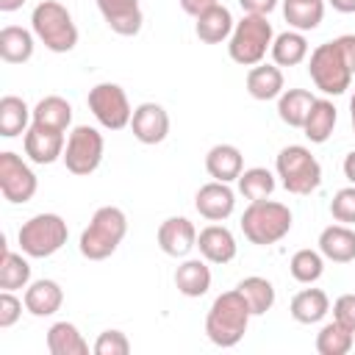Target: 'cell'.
Wrapping results in <instances>:
<instances>
[{
  "label": "cell",
  "instance_id": "1",
  "mask_svg": "<svg viewBox=\"0 0 355 355\" xmlns=\"http://www.w3.org/2000/svg\"><path fill=\"white\" fill-rule=\"evenodd\" d=\"M250 305L247 300L241 297L239 288L233 291H225L219 294L211 308H208V316H205V336L211 338V344L216 347H236L244 333H247V324H250Z\"/></svg>",
  "mask_w": 355,
  "mask_h": 355
},
{
  "label": "cell",
  "instance_id": "2",
  "mask_svg": "<svg viewBox=\"0 0 355 355\" xmlns=\"http://www.w3.org/2000/svg\"><path fill=\"white\" fill-rule=\"evenodd\" d=\"M128 233V216L122 208L116 205H103L94 211L89 227L80 233V241H78V250L83 258L89 261H103L108 255L116 252V247L122 244Z\"/></svg>",
  "mask_w": 355,
  "mask_h": 355
},
{
  "label": "cell",
  "instance_id": "3",
  "mask_svg": "<svg viewBox=\"0 0 355 355\" xmlns=\"http://www.w3.org/2000/svg\"><path fill=\"white\" fill-rule=\"evenodd\" d=\"M291 222H294V216H291L288 205L275 202V200L250 202L241 214L244 239L258 247H269V244H277L280 239H286L291 230Z\"/></svg>",
  "mask_w": 355,
  "mask_h": 355
},
{
  "label": "cell",
  "instance_id": "4",
  "mask_svg": "<svg viewBox=\"0 0 355 355\" xmlns=\"http://www.w3.org/2000/svg\"><path fill=\"white\" fill-rule=\"evenodd\" d=\"M31 28L50 53H69L78 44V25L58 0H42L31 14Z\"/></svg>",
  "mask_w": 355,
  "mask_h": 355
},
{
  "label": "cell",
  "instance_id": "5",
  "mask_svg": "<svg viewBox=\"0 0 355 355\" xmlns=\"http://www.w3.org/2000/svg\"><path fill=\"white\" fill-rule=\"evenodd\" d=\"M275 42V31L272 22L263 14H244L230 33L227 42V53L236 64L241 67H255L266 58V50H272Z\"/></svg>",
  "mask_w": 355,
  "mask_h": 355
},
{
  "label": "cell",
  "instance_id": "6",
  "mask_svg": "<svg viewBox=\"0 0 355 355\" xmlns=\"http://www.w3.org/2000/svg\"><path fill=\"white\" fill-rule=\"evenodd\" d=\"M275 172L288 194H311L322 183V166L302 144H288L275 158Z\"/></svg>",
  "mask_w": 355,
  "mask_h": 355
},
{
  "label": "cell",
  "instance_id": "7",
  "mask_svg": "<svg viewBox=\"0 0 355 355\" xmlns=\"http://www.w3.org/2000/svg\"><path fill=\"white\" fill-rule=\"evenodd\" d=\"M69 227L58 214H36L22 222L17 241L28 258H50L67 244Z\"/></svg>",
  "mask_w": 355,
  "mask_h": 355
},
{
  "label": "cell",
  "instance_id": "8",
  "mask_svg": "<svg viewBox=\"0 0 355 355\" xmlns=\"http://www.w3.org/2000/svg\"><path fill=\"white\" fill-rule=\"evenodd\" d=\"M308 75L313 80V86L322 92V94H344L352 83V69L347 67L336 39L333 42H324L319 44L313 53H311V61H308Z\"/></svg>",
  "mask_w": 355,
  "mask_h": 355
},
{
  "label": "cell",
  "instance_id": "9",
  "mask_svg": "<svg viewBox=\"0 0 355 355\" xmlns=\"http://www.w3.org/2000/svg\"><path fill=\"white\" fill-rule=\"evenodd\" d=\"M103 153H105L103 133L97 128H89V125H75L69 130V136H67L64 166H67V172H72L78 178L92 175L100 166Z\"/></svg>",
  "mask_w": 355,
  "mask_h": 355
},
{
  "label": "cell",
  "instance_id": "10",
  "mask_svg": "<svg viewBox=\"0 0 355 355\" xmlns=\"http://www.w3.org/2000/svg\"><path fill=\"white\" fill-rule=\"evenodd\" d=\"M89 111L94 114V119L105 128V130H122L130 125V116H133V108H130V100L125 94V89L119 83H97L89 89Z\"/></svg>",
  "mask_w": 355,
  "mask_h": 355
},
{
  "label": "cell",
  "instance_id": "11",
  "mask_svg": "<svg viewBox=\"0 0 355 355\" xmlns=\"http://www.w3.org/2000/svg\"><path fill=\"white\" fill-rule=\"evenodd\" d=\"M39 189L33 169L17 153H0V191L11 205L31 202Z\"/></svg>",
  "mask_w": 355,
  "mask_h": 355
},
{
  "label": "cell",
  "instance_id": "12",
  "mask_svg": "<svg viewBox=\"0 0 355 355\" xmlns=\"http://www.w3.org/2000/svg\"><path fill=\"white\" fill-rule=\"evenodd\" d=\"M22 144H25V155L33 164H53V161L64 158L67 136H64V130H55V128H44V125L31 122V128L22 136Z\"/></svg>",
  "mask_w": 355,
  "mask_h": 355
},
{
  "label": "cell",
  "instance_id": "13",
  "mask_svg": "<svg viewBox=\"0 0 355 355\" xmlns=\"http://www.w3.org/2000/svg\"><path fill=\"white\" fill-rule=\"evenodd\" d=\"M130 130L141 144H161L169 136V114L158 103H141L133 108Z\"/></svg>",
  "mask_w": 355,
  "mask_h": 355
},
{
  "label": "cell",
  "instance_id": "14",
  "mask_svg": "<svg viewBox=\"0 0 355 355\" xmlns=\"http://www.w3.org/2000/svg\"><path fill=\"white\" fill-rule=\"evenodd\" d=\"M194 208L208 222H225L236 211V194H233V189L227 183L211 180V183H205V186L197 189Z\"/></svg>",
  "mask_w": 355,
  "mask_h": 355
},
{
  "label": "cell",
  "instance_id": "15",
  "mask_svg": "<svg viewBox=\"0 0 355 355\" xmlns=\"http://www.w3.org/2000/svg\"><path fill=\"white\" fill-rule=\"evenodd\" d=\"M158 247L172 258H186L197 247V227L186 216H169L158 225Z\"/></svg>",
  "mask_w": 355,
  "mask_h": 355
},
{
  "label": "cell",
  "instance_id": "16",
  "mask_svg": "<svg viewBox=\"0 0 355 355\" xmlns=\"http://www.w3.org/2000/svg\"><path fill=\"white\" fill-rule=\"evenodd\" d=\"M97 8L105 25L119 36H136L144 25L139 0H97Z\"/></svg>",
  "mask_w": 355,
  "mask_h": 355
},
{
  "label": "cell",
  "instance_id": "17",
  "mask_svg": "<svg viewBox=\"0 0 355 355\" xmlns=\"http://www.w3.org/2000/svg\"><path fill=\"white\" fill-rule=\"evenodd\" d=\"M197 247H200V255L208 261V263H230L236 258V236L225 227V225H208L197 233Z\"/></svg>",
  "mask_w": 355,
  "mask_h": 355
},
{
  "label": "cell",
  "instance_id": "18",
  "mask_svg": "<svg viewBox=\"0 0 355 355\" xmlns=\"http://www.w3.org/2000/svg\"><path fill=\"white\" fill-rule=\"evenodd\" d=\"M25 311L33 313V316H53L61 305H64V288L50 280V277H42V280H33L28 283L25 288Z\"/></svg>",
  "mask_w": 355,
  "mask_h": 355
},
{
  "label": "cell",
  "instance_id": "19",
  "mask_svg": "<svg viewBox=\"0 0 355 355\" xmlns=\"http://www.w3.org/2000/svg\"><path fill=\"white\" fill-rule=\"evenodd\" d=\"M205 169L214 180H222V183L239 180V175L244 172V155L236 144H214L205 153Z\"/></svg>",
  "mask_w": 355,
  "mask_h": 355
},
{
  "label": "cell",
  "instance_id": "20",
  "mask_svg": "<svg viewBox=\"0 0 355 355\" xmlns=\"http://www.w3.org/2000/svg\"><path fill=\"white\" fill-rule=\"evenodd\" d=\"M319 252L327 261L336 263H349L355 261V230L349 225H327L319 233Z\"/></svg>",
  "mask_w": 355,
  "mask_h": 355
},
{
  "label": "cell",
  "instance_id": "21",
  "mask_svg": "<svg viewBox=\"0 0 355 355\" xmlns=\"http://www.w3.org/2000/svg\"><path fill=\"white\" fill-rule=\"evenodd\" d=\"M194 19H197L194 33H197V39L205 42V44H219V42L230 39L233 25H236L230 8H225L222 3H216V6L208 8V11H202V14L194 17Z\"/></svg>",
  "mask_w": 355,
  "mask_h": 355
},
{
  "label": "cell",
  "instance_id": "22",
  "mask_svg": "<svg viewBox=\"0 0 355 355\" xmlns=\"http://www.w3.org/2000/svg\"><path fill=\"white\" fill-rule=\"evenodd\" d=\"M283 72L277 64H255L247 72V92L255 100H275L283 94Z\"/></svg>",
  "mask_w": 355,
  "mask_h": 355
},
{
  "label": "cell",
  "instance_id": "23",
  "mask_svg": "<svg viewBox=\"0 0 355 355\" xmlns=\"http://www.w3.org/2000/svg\"><path fill=\"white\" fill-rule=\"evenodd\" d=\"M175 286L183 297H202L211 288V269L200 258H189L175 269Z\"/></svg>",
  "mask_w": 355,
  "mask_h": 355
},
{
  "label": "cell",
  "instance_id": "24",
  "mask_svg": "<svg viewBox=\"0 0 355 355\" xmlns=\"http://www.w3.org/2000/svg\"><path fill=\"white\" fill-rule=\"evenodd\" d=\"M33 36L36 33H31V31H25L19 25H6L0 31V58L6 64H25V61H31L33 47H36Z\"/></svg>",
  "mask_w": 355,
  "mask_h": 355
},
{
  "label": "cell",
  "instance_id": "25",
  "mask_svg": "<svg viewBox=\"0 0 355 355\" xmlns=\"http://www.w3.org/2000/svg\"><path fill=\"white\" fill-rule=\"evenodd\" d=\"M28 122H33V108H28V103L17 94H6L0 100V136L14 139L31 128Z\"/></svg>",
  "mask_w": 355,
  "mask_h": 355
},
{
  "label": "cell",
  "instance_id": "26",
  "mask_svg": "<svg viewBox=\"0 0 355 355\" xmlns=\"http://www.w3.org/2000/svg\"><path fill=\"white\" fill-rule=\"evenodd\" d=\"M288 311H291L294 322H300V324H316V322H322L327 316L330 300H327V294L322 288H302L300 294H294Z\"/></svg>",
  "mask_w": 355,
  "mask_h": 355
},
{
  "label": "cell",
  "instance_id": "27",
  "mask_svg": "<svg viewBox=\"0 0 355 355\" xmlns=\"http://www.w3.org/2000/svg\"><path fill=\"white\" fill-rule=\"evenodd\" d=\"M313 103H316V97L308 89H283V94L277 97V116L288 128H302Z\"/></svg>",
  "mask_w": 355,
  "mask_h": 355
},
{
  "label": "cell",
  "instance_id": "28",
  "mask_svg": "<svg viewBox=\"0 0 355 355\" xmlns=\"http://www.w3.org/2000/svg\"><path fill=\"white\" fill-rule=\"evenodd\" d=\"M47 349L50 355H89V344L83 333L72 322H55L47 330Z\"/></svg>",
  "mask_w": 355,
  "mask_h": 355
},
{
  "label": "cell",
  "instance_id": "29",
  "mask_svg": "<svg viewBox=\"0 0 355 355\" xmlns=\"http://www.w3.org/2000/svg\"><path fill=\"white\" fill-rule=\"evenodd\" d=\"M333 128H336V105L327 97H316V103L311 105V114H308V119L302 125L308 141L324 144L333 136Z\"/></svg>",
  "mask_w": 355,
  "mask_h": 355
},
{
  "label": "cell",
  "instance_id": "30",
  "mask_svg": "<svg viewBox=\"0 0 355 355\" xmlns=\"http://www.w3.org/2000/svg\"><path fill=\"white\" fill-rule=\"evenodd\" d=\"M269 53L277 67H297L308 58V39L302 36V31H283L275 36Z\"/></svg>",
  "mask_w": 355,
  "mask_h": 355
},
{
  "label": "cell",
  "instance_id": "31",
  "mask_svg": "<svg viewBox=\"0 0 355 355\" xmlns=\"http://www.w3.org/2000/svg\"><path fill=\"white\" fill-rule=\"evenodd\" d=\"M3 244V255H0V288L3 291H17V288H28L31 283V263L22 258V252H14Z\"/></svg>",
  "mask_w": 355,
  "mask_h": 355
},
{
  "label": "cell",
  "instance_id": "32",
  "mask_svg": "<svg viewBox=\"0 0 355 355\" xmlns=\"http://www.w3.org/2000/svg\"><path fill=\"white\" fill-rule=\"evenodd\" d=\"M33 122L67 133V128L72 122V105L58 94H47L33 105Z\"/></svg>",
  "mask_w": 355,
  "mask_h": 355
},
{
  "label": "cell",
  "instance_id": "33",
  "mask_svg": "<svg viewBox=\"0 0 355 355\" xmlns=\"http://www.w3.org/2000/svg\"><path fill=\"white\" fill-rule=\"evenodd\" d=\"M283 17L294 31H313L324 17V0H283Z\"/></svg>",
  "mask_w": 355,
  "mask_h": 355
},
{
  "label": "cell",
  "instance_id": "34",
  "mask_svg": "<svg viewBox=\"0 0 355 355\" xmlns=\"http://www.w3.org/2000/svg\"><path fill=\"white\" fill-rule=\"evenodd\" d=\"M277 180L266 166H250L239 175V191L244 194V200L258 202V200H269L275 191Z\"/></svg>",
  "mask_w": 355,
  "mask_h": 355
},
{
  "label": "cell",
  "instance_id": "35",
  "mask_svg": "<svg viewBox=\"0 0 355 355\" xmlns=\"http://www.w3.org/2000/svg\"><path fill=\"white\" fill-rule=\"evenodd\" d=\"M236 288H239V291H241V297L247 300V305H250V313H252V316H263V313L275 305V286H272L266 277H258V275L244 277Z\"/></svg>",
  "mask_w": 355,
  "mask_h": 355
},
{
  "label": "cell",
  "instance_id": "36",
  "mask_svg": "<svg viewBox=\"0 0 355 355\" xmlns=\"http://www.w3.org/2000/svg\"><path fill=\"white\" fill-rule=\"evenodd\" d=\"M352 341H355V333L333 319L316 333V352L319 355H347L352 349Z\"/></svg>",
  "mask_w": 355,
  "mask_h": 355
},
{
  "label": "cell",
  "instance_id": "37",
  "mask_svg": "<svg viewBox=\"0 0 355 355\" xmlns=\"http://www.w3.org/2000/svg\"><path fill=\"white\" fill-rule=\"evenodd\" d=\"M288 272L297 283H316L324 272V255L316 250H297L288 261Z\"/></svg>",
  "mask_w": 355,
  "mask_h": 355
},
{
  "label": "cell",
  "instance_id": "38",
  "mask_svg": "<svg viewBox=\"0 0 355 355\" xmlns=\"http://www.w3.org/2000/svg\"><path fill=\"white\" fill-rule=\"evenodd\" d=\"M330 214L336 222L341 225H352L355 222V186H344L333 194L330 200Z\"/></svg>",
  "mask_w": 355,
  "mask_h": 355
},
{
  "label": "cell",
  "instance_id": "39",
  "mask_svg": "<svg viewBox=\"0 0 355 355\" xmlns=\"http://www.w3.org/2000/svg\"><path fill=\"white\" fill-rule=\"evenodd\" d=\"M92 349H94V355H128L130 341L122 330H103Z\"/></svg>",
  "mask_w": 355,
  "mask_h": 355
},
{
  "label": "cell",
  "instance_id": "40",
  "mask_svg": "<svg viewBox=\"0 0 355 355\" xmlns=\"http://www.w3.org/2000/svg\"><path fill=\"white\" fill-rule=\"evenodd\" d=\"M22 305H25V300H17L14 291H3V294H0V327H3V330H6V327H14V324L19 322Z\"/></svg>",
  "mask_w": 355,
  "mask_h": 355
},
{
  "label": "cell",
  "instance_id": "41",
  "mask_svg": "<svg viewBox=\"0 0 355 355\" xmlns=\"http://www.w3.org/2000/svg\"><path fill=\"white\" fill-rule=\"evenodd\" d=\"M333 319L355 333V294H341L333 302Z\"/></svg>",
  "mask_w": 355,
  "mask_h": 355
},
{
  "label": "cell",
  "instance_id": "42",
  "mask_svg": "<svg viewBox=\"0 0 355 355\" xmlns=\"http://www.w3.org/2000/svg\"><path fill=\"white\" fill-rule=\"evenodd\" d=\"M336 44H338V50H341L347 67H349L352 75H355V33H344V36H338Z\"/></svg>",
  "mask_w": 355,
  "mask_h": 355
},
{
  "label": "cell",
  "instance_id": "43",
  "mask_svg": "<svg viewBox=\"0 0 355 355\" xmlns=\"http://www.w3.org/2000/svg\"><path fill=\"white\" fill-rule=\"evenodd\" d=\"M239 6L244 14H263L266 17L269 11H275L277 0H239Z\"/></svg>",
  "mask_w": 355,
  "mask_h": 355
},
{
  "label": "cell",
  "instance_id": "44",
  "mask_svg": "<svg viewBox=\"0 0 355 355\" xmlns=\"http://www.w3.org/2000/svg\"><path fill=\"white\" fill-rule=\"evenodd\" d=\"M178 3H180V8H183L186 14H191V17H200L202 11L214 8L219 0H178Z\"/></svg>",
  "mask_w": 355,
  "mask_h": 355
},
{
  "label": "cell",
  "instance_id": "45",
  "mask_svg": "<svg viewBox=\"0 0 355 355\" xmlns=\"http://www.w3.org/2000/svg\"><path fill=\"white\" fill-rule=\"evenodd\" d=\"M344 178L355 186V150H352V153H347V158H344Z\"/></svg>",
  "mask_w": 355,
  "mask_h": 355
},
{
  "label": "cell",
  "instance_id": "46",
  "mask_svg": "<svg viewBox=\"0 0 355 355\" xmlns=\"http://www.w3.org/2000/svg\"><path fill=\"white\" fill-rule=\"evenodd\" d=\"M327 3L341 14H355V0H327Z\"/></svg>",
  "mask_w": 355,
  "mask_h": 355
},
{
  "label": "cell",
  "instance_id": "47",
  "mask_svg": "<svg viewBox=\"0 0 355 355\" xmlns=\"http://www.w3.org/2000/svg\"><path fill=\"white\" fill-rule=\"evenodd\" d=\"M22 3L25 0H0V11H6V14L8 11H17V8H22Z\"/></svg>",
  "mask_w": 355,
  "mask_h": 355
},
{
  "label": "cell",
  "instance_id": "48",
  "mask_svg": "<svg viewBox=\"0 0 355 355\" xmlns=\"http://www.w3.org/2000/svg\"><path fill=\"white\" fill-rule=\"evenodd\" d=\"M349 116H352V128H355V94H352V100H349Z\"/></svg>",
  "mask_w": 355,
  "mask_h": 355
}]
</instances>
